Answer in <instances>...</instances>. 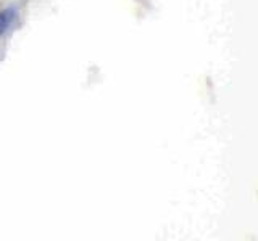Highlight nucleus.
Returning <instances> with one entry per match:
<instances>
[{"mask_svg": "<svg viewBox=\"0 0 258 241\" xmlns=\"http://www.w3.org/2000/svg\"><path fill=\"white\" fill-rule=\"evenodd\" d=\"M16 15H18V12L13 7L5 8V10L0 12V36L7 32V29L12 26V23L16 20Z\"/></svg>", "mask_w": 258, "mask_h": 241, "instance_id": "f257e3e1", "label": "nucleus"}]
</instances>
